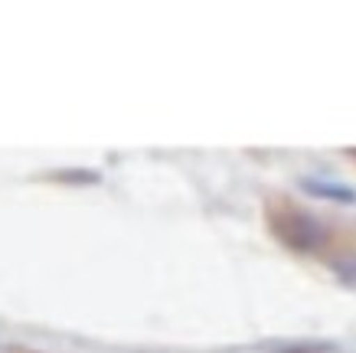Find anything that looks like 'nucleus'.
Instances as JSON below:
<instances>
[{"mask_svg":"<svg viewBox=\"0 0 356 353\" xmlns=\"http://www.w3.org/2000/svg\"><path fill=\"white\" fill-rule=\"evenodd\" d=\"M275 229L291 249H317L324 242V229L321 223L307 213H284L275 216Z\"/></svg>","mask_w":356,"mask_h":353,"instance_id":"obj_1","label":"nucleus"},{"mask_svg":"<svg viewBox=\"0 0 356 353\" xmlns=\"http://www.w3.org/2000/svg\"><path fill=\"white\" fill-rule=\"evenodd\" d=\"M304 187H307L311 193H317V196H334V200H340V203H353V200H356V190H353V187H346V183H337V180L307 177V180H304Z\"/></svg>","mask_w":356,"mask_h":353,"instance_id":"obj_2","label":"nucleus"}]
</instances>
